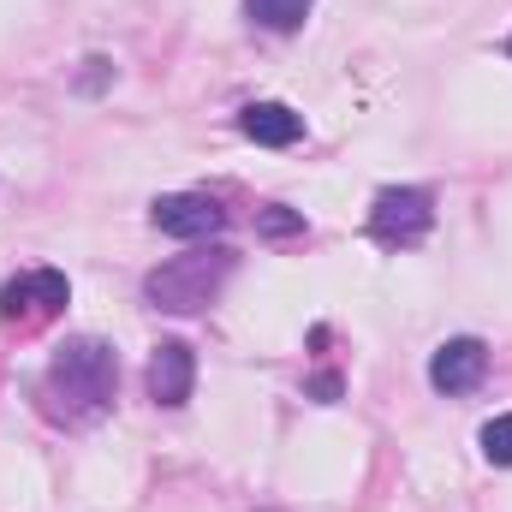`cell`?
Masks as SVG:
<instances>
[{
	"label": "cell",
	"mask_w": 512,
	"mask_h": 512,
	"mask_svg": "<svg viewBox=\"0 0 512 512\" xmlns=\"http://www.w3.org/2000/svg\"><path fill=\"white\" fill-rule=\"evenodd\" d=\"M507 54H512V42H507Z\"/></svg>",
	"instance_id": "obj_14"
},
{
	"label": "cell",
	"mask_w": 512,
	"mask_h": 512,
	"mask_svg": "<svg viewBox=\"0 0 512 512\" xmlns=\"http://www.w3.org/2000/svg\"><path fill=\"white\" fill-rule=\"evenodd\" d=\"M483 459L489 465H512V411L495 417V423H483Z\"/></svg>",
	"instance_id": "obj_11"
},
{
	"label": "cell",
	"mask_w": 512,
	"mask_h": 512,
	"mask_svg": "<svg viewBox=\"0 0 512 512\" xmlns=\"http://www.w3.org/2000/svg\"><path fill=\"white\" fill-rule=\"evenodd\" d=\"M149 221L167 233V239H215L227 227V209L203 191H173V197H155L149 203Z\"/></svg>",
	"instance_id": "obj_5"
},
{
	"label": "cell",
	"mask_w": 512,
	"mask_h": 512,
	"mask_svg": "<svg viewBox=\"0 0 512 512\" xmlns=\"http://www.w3.org/2000/svg\"><path fill=\"white\" fill-rule=\"evenodd\" d=\"M191 382H197V358H191V346H185V340H161L155 358H149V399L173 411V405L191 399Z\"/></svg>",
	"instance_id": "obj_7"
},
{
	"label": "cell",
	"mask_w": 512,
	"mask_h": 512,
	"mask_svg": "<svg viewBox=\"0 0 512 512\" xmlns=\"http://www.w3.org/2000/svg\"><path fill=\"white\" fill-rule=\"evenodd\" d=\"M435 227V197L417 185H387L370 209V239L376 245H423V233Z\"/></svg>",
	"instance_id": "obj_3"
},
{
	"label": "cell",
	"mask_w": 512,
	"mask_h": 512,
	"mask_svg": "<svg viewBox=\"0 0 512 512\" xmlns=\"http://www.w3.org/2000/svg\"><path fill=\"white\" fill-rule=\"evenodd\" d=\"M66 298H72V286L60 268H30V274H12L0 286V316L6 322H48L66 310Z\"/></svg>",
	"instance_id": "obj_4"
},
{
	"label": "cell",
	"mask_w": 512,
	"mask_h": 512,
	"mask_svg": "<svg viewBox=\"0 0 512 512\" xmlns=\"http://www.w3.org/2000/svg\"><path fill=\"white\" fill-rule=\"evenodd\" d=\"M36 393H42V411L54 423H90V417H102L114 405V393H120V358H114V346H102L90 334L54 346Z\"/></svg>",
	"instance_id": "obj_1"
},
{
	"label": "cell",
	"mask_w": 512,
	"mask_h": 512,
	"mask_svg": "<svg viewBox=\"0 0 512 512\" xmlns=\"http://www.w3.org/2000/svg\"><path fill=\"white\" fill-rule=\"evenodd\" d=\"M239 131L262 143V149H292L298 137H304V114H292L286 102H251L245 114H239Z\"/></svg>",
	"instance_id": "obj_8"
},
{
	"label": "cell",
	"mask_w": 512,
	"mask_h": 512,
	"mask_svg": "<svg viewBox=\"0 0 512 512\" xmlns=\"http://www.w3.org/2000/svg\"><path fill=\"white\" fill-rule=\"evenodd\" d=\"M483 370H489V346L471 340V334L435 346V358H429V382H435V393H471V387L483 382Z\"/></svg>",
	"instance_id": "obj_6"
},
{
	"label": "cell",
	"mask_w": 512,
	"mask_h": 512,
	"mask_svg": "<svg viewBox=\"0 0 512 512\" xmlns=\"http://www.w3.org/2000/svg\"><path fill=\"white\" fill-rule=\"evenodd\" d=\"M310 393H316L322 405H334V399H340V376H316V382H310Z\"/></svg>",
	"instance_id": "obj_12"
},
{
	"label": "cell",
	"mask_w": 512,
	"mask_h": 512,
	"mask_svg": "<svg viewBox=\"0 0 512 512\" xmlns=\"http://www.w3.org/2000/svg\"><path fill=\"white\" fill-rule=\"evenodd\" d=\"M245 12H251L262 30H280V36H286V30H298V24H304L310 0H245Z\"/></svg>",
	"instance_id": "obj_9"
},
{
	"label": "cell",
	"mask_w": 512,
	"mask_h": 512,
	"mask_svg": "<svg viewBox=\"0 0 512 512\" xmlns=\"http://www.w3.org/2000/svg\"><path fill=\"white\" fill-rule=\"evenodd\" d=\"M233 262H239V256L227 251V245H215V251H191V256H173V262H161V268L143 280V298H149L155 310L191 316V310L215 304V292L227 286Z\"/></svg>",
	"instance_id": "obj_2"
},
{
	"label": "cell",
	"mask_w": 512,
	"mask_h": 512,
	"mask_svg": "<svg viewBox=\"0 0 512 512\" xmlns=\"http://www.w3.org/2000/svg\"><path fill=\"white\" fill-rule=\"evenodd\" d=\"M256 233H262V239H304V215L286 209V203H274V209L256 215Z\"/></svg>",
	"instance_id": "obj_10"
},
{
	"label": "cell",
	"mask_w": 512,
	"mask_h": 512,
	"mask_svg": "<svg viewBox=\"0 0 512 512\" xmlns=\"http://www.w3.org/2000/svg\"><path fill=\"white\" fill-rule=\"evenodd\" d=\"M108 72H114L108 60H90V72H84V90H102V84H108Z\"/></svg>",
	"instance_id": "obj_13"
}]
</instances>
